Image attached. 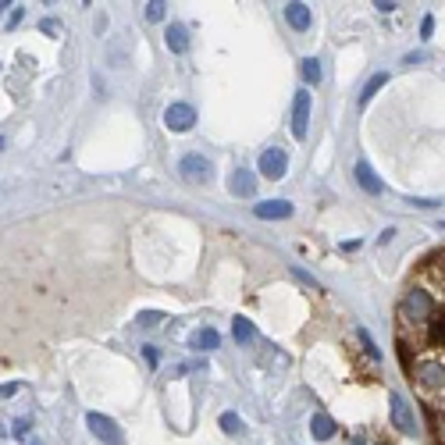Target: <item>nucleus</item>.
<instances>
[{"mask_svg":"<svg viewBox=\"0 0 445 445\" xmlns=\"http://www.w3.org/2000/svg\"><path fill=\"white\" fill-rule=\"evenodd\" d=\"M310 434H314L317 441H328V438L335 434V420H331L328 413H314V417H310Z\"/></svg>","mask_w":445,"mask_h":445,"instance_id":"f8f14e48","label":"nucleus"},{"mask_svg":"<svg viewBox=\"0 0 445 445\" xmlns=\"http://www.w3.org/2000/svg\"><path fill=\"white\" fill-rule=\"evenodd\" d=\"M232 335H236V342H243V346H246V342H253V339H257V324H253V321H246V317H236V321H232Z\"/></svg>","mask_w":445,"mask_h":445,"instance_id":"4468645a","label":"nucleus"},{"mask_svg":"<svg viewBox=\"0 0 445 445\" xmlns=\"http://www.w3.org/2000/svg\"><path fill=\"white\" fill-rule=\"evenodd\" d=\"M22 18H26V11H22V8H15V11H11V18H8V29H15Z\"/></svg>","mask_w":445,"mask_h":445,"instance_id":"b1692460","label":"nucleus"},{"mask_svg":"<svg viewBox=\"0 0 445 445\" xmlns=\"http://www.w3.org/2000/svg\"><path fill=\"white\" fill-rule=\"evenodd\" d=\"M189 346H192V349H203V353H210V349H217V346H221V335H217L214 328H199V331L189 339Z\"/></svg>","mask_w":445,"mask_h":445,"instance_id":"ddd939ff","label":"nucleus"},{"mask_svg":"<svg viewBox=\"0 0 445 445\" xmlns=\"http://www.w3.org/2000/svg\"><path fill=\"white\" fill-rule=\"evenodd\" d=\"M413 207H420V210H434L438 207V199H410Z\"/></svg>","mask_w":445,"mask_h":445,"instance_id":"393cba45","label":"nucleus"},{"mask_svg":"<svg viewBox=\"0 0 445 445\" xmlns=\"http://www.w3.org/2000/svg\"><path fill=\"white\" fill-rule=\"evenodd\" d=\"M356 335H360V342H363V353H367L370 360H381V349L374 346V339H370V331H367V328H360Z\"/></svg>","mask_w":445,"mask_h":445,"instance_id":"a211bd4d","label":"nucleus"},{"mask_svg":"<svg viewBox=\"0 0 445 445\" xmlns=\"http://www.w3.org/2000/svg\"><path fill=\"white\" fill-rule=\"evenodd\" d=\"M374 8H378L381 15H388V11H395L399 4H392V0H378V4H374Z\"/></svg>","mask_w":445,"mask_h":445,"instance_id":"a878e982","label":"nucleus"},{"mask_svg":"<svg viewBox=\"0 0 445 445\" xmlns=\"http://www.w3.org/2000/svg\"><path fill=\"white\" fill-rule=\"evenodd\" d=\"M285 22H289L296 33L310 29V8H307V4H300V0H292V4H285Z\"/></svg>","mask_w":445,"mask_h":445,"instance_id":"9d476101","label":"nucleus"},{"mask_svg":"<svg viewBox=\"0 0 445 445\" xmlns=\"http://www.w3.org/2000/svg\"><path fill=\"white\" fill-rule=\"evenodd\" d=\"M253 214L260 221H285V217H292V203L289 199H264L253 207Z\"/></svg>","mask_w":445,"mask_h":445,"instance_id":"1a4fd4ad","label":"nucleus"},{"mask_svg":"<svg viewBox=\"0 0 445 445\" xmlns=\"http://www.w3.org/2000/svg\"><path fill=\"white\" fill-rule=\"evenodd\" d=\"M178 175H182L185 182H207V178L214 175V164H210L203 153H185V157L178 160Z\"/></svg>","mask_w":445,"mask_h":445,"instance_id":"f257e3e1","label":"nucleus"},{"mask_svg":"<svg viewBox=\"0 0 445 445\" xmlns=\"http://www.w3.org/2000/svg\"><path fill=\"white\" fill-rule=\"evenodd\" d=\"M307 128H310V93H307V89H300V93H296V100H292V136H296V139H303V136H307Z\"/></svg>","mask_w":445,"mask_h":445,"instance_id":"39448f33","label":"nucleus"},{"mask_svg":"<svg viewBox=\"0 0 445 445\" xmlns=\"http://www.w3.org/2000/svg\"><path fill=\"white\" fill-rule=\"evenodd\" d=\"M300 75H303L307 86H317V82H321V61H317V57H303V61H300Z\"/></svg>","mask_w":445,"mask_h":445,"instance_id":"2eb2a0df","label":"nucleus"},{"mask_svg":"<svg viewBox=\"0 0 445 445\" xmlns=\"http://www.w3.org/2000/svg\"><path fill=\"white\" fill-rule=\"evenodd\" d=\"M431 36H434V18L424 15V18H420V40H431Z\"/></svg>","mask_w":445,"mask_h":445,"instance_id":"aec40b11","label":"nucleus"},{"mask_svg":"<svg viewBox=\"0 0 445 445\" xmlns=\"http://www.w3.org/2000/svg\"><path fill=\"white\" fill-rule=\"evenodd\" d=\"M160 321H164V314H153V310L139 314V324H143V328H153V324H160Z\"/></svg>","mask_w":445,"mask_h":445,"instance_id":"412c9836","label":"nucleus"},{"mask_svg":"<svg viewBox=\"0 0 445 445\" xmlns=\"http://www.w3.org/2000/svg\"><path fill=\"white\" fill-rule=\"evenodd\" d=\"M4 146H8V143H4V136H0V153H4Z\"/></svg>","mask_w":445,"mask_h":445,"instance_id":"7c9ffc66","label":"nucleus"},{"mask_svg":"<svg viewBox=\"0 0 445 445\" xmlns=\"http://www.w3.org/2000/svg\"><path fill=\"white\" fill-rule=\"evenodd\" d=\"M86 427H89L104 445H121V427H118L111 417H104V413H86Z\"/></svg>","mask_w":445,"mask_h":445,"instance_id":"f03ea898","label":"nucleus"},{"mask_svg":"<svg viewBox=\"0 0 445 445\" xmlns=\"http://www.w3.org/2000/svg\"><path fill=\"white\" fill-rule=\"evenodd\" d=\"M385 86H388V75H385V72L370 75V82L360 89V107H363V104H370V100H374V93H378V89H385Z\"/></svg>","mask_w":445,"mask_h":445,"instance_id":"dca6fc26","label":"nucleus"},{"mask_svg":"<svg viewBox=\"0 0 445 445\" xmlns=\"http://www.w3.org/2000/svg\"><path fill=\"white\" fill-rule=\"evenodd\" d=\"M285 171H289V157H285L282 146H271V150L260 153V175L264 178L278 182V178H285Z\"/></svg>","mask_w":445,"mask_h":445,"instance_id":"7ed1b4c3","label":"nucleus"},{"mask_svg":"<svg viewBox=\"0 0 445 445\" xmlns=\"http://www.w3.org/2000/svg\"><path fill=\"white\" fill-rule=\"evenodd\" d=\"M221 431H225V434H243V420H239V413H232V410L221 413Z\"/></svg>","mask_w":445,"mask_h":445,"instance_id":"f3484780","label":"nucleus"},{"mask_svg":"<svg viewBox=\"0 0 445 445\" xmlns=\"http://www.w3.org/2000/svg\"><path fill=\"white\" fill-rule=\"evenodd\" d=\"M29 424H33V420H15V438H22V434L29 431Z\"/></svg>","mask_w":445,"mask_h":445,"instance_id":"bb28decb","label":"nucleus"},{"mask_svg":"<svg viewBox=\"0 0 445 445\" xmlns=\"http://www.w3.org/2000/svg\"><path fill=\"white\" fill-rule=\"evenodd\" d=\"M43 33H61V26H57V22L50 18V22H43Z\"/></svg>","mask_w":445,"mask_h":445,"instance_id":"c85d7f7f","label":"nucleus"},{"mask_svg":"<svg viewBox=\"0 0 445 445\" xmlns=\"http://www.w3.org/2000/svg\"><path fill=\"white\" fill-rule=\"evenodd\" d=\"M292 275H296V278H300V282H303V285H310V289H317V282H314V278H310V275H307V271H303V268H296V271H292Z\"/></svg>","mask_w":445,"mask_h":445,"instance_id":"5701e85b","label":"nucleus"},{"mask_svg":"<svg viewBox=\"0 0 445 445\" xmlns=\"http://www.w3.org/2000/svg\"><path fill=\"white\" fill-rule=\"evenodd\" d=\"M143 356H146V363H150V367H157V363H160V353H157V346H143Z\"/></svg>","mask_w":445,"mask_h":445,"instance_id":"4be33fe9","label":"nucleus"},{"mask_svg":"<svg viewBox=\"0 0 445 445\" xmlns=\"http://www.w3.org/2000/svg\"><path fill=\"white\" fill-rule=\"evenodd\" d=\"M15 392H18L15 381H11V385H0V399H4V395H15Z\"/></svg>","mask_w":445,"mask_h":445,"instance_id":"cd10ccee","label":"nucleus"},{"mask_svg":"<svg viewBox=\"0 0 445 445\" xmlns=\"http://www.w3.org/2000/svg\"><path fill=\"white\" fill-rule=\"evenodd\" d=\"M229 192H232V196H239V199H250V196L257 192V178H253V171L236 167V171H232V178H229Z\"/></svg>","mask_w":445,"mask_h":445,"instance_id":"6e6552de","label":"nucleus"},{"mask_svg":"<svg viewBox=\"0 0 445 445\" xmlns=\"http://www.w3.org/2000/svg\"><path fill=\"white\" fill-rule=\"evenodd\" d=\"M164 11H167V4H160V0H150V4H146V22H160Z\"/></svg>","mask_w":445,"mask_h":445,"instance_id":"6ab92c4d","label":"nucleus"},{"mask_svg":"<svg viewBox=\"0 0 445 445\" xmlns=\"http://www.w3.org/2000/svg\"><path fill=\"white\" fill-rule=\"evenodd\" d=\"M164 43H167V50L171 54H185L189 50V29L185 26H167V36H164Z\"/></svg>","mask_w":445,"mask_h":445,"instance_id":"9b49d317","label":"nucleus"},{"mask_svg":"<svg viewBox=\"0 0 445 445\" xmlns=\"http://www.w3.org/2000/svg\"><path fill=\"white\" fill-rule=\"evenodd\" d=\"M353 175H356V185H360L363 192H370V196H381V192H385V182L374 175V167H370L367 160H356Z\"/></svg>","mask_w":445,"mask_h":445,"instance_id":"0eeeda50","label":"nucleus"},{"mask_svg":"<svg viewBox=\"0 0 445 445\" xmlns=\"http://www.w3.org/2000/svg\"><path fill=\"white\" fill-rule=\"evenodd\" d=\"M388 402H392V424H395V431H399V434H413V431H417V417H413L410 402H406L399 392H392Z\"/></svg>","mask_w":445,"mask_h":445,"instance_id":"20e7f679","label":"nucleus"},{"mask_svg":"<svg viewBox=\"0 0 445 445\" xmlns=\"http://www.w3.org/2000/svg\"><path fill=\"white\" fill-rule=\"evenodd\" d=\"M164 125H167L171 132H189V128L196 125V111H192L189 104H171V107L164 111Z\"/></svg>","mask_w":445,"mask_h":445,"instance_id":"423d86ee","label":"nucleus"},{"mask_svg":"<svg viewBox=\"0 0 445 445\" xmlns=\"http://www.w3.org/2000/svg\"><path fill=\"white\" fill-rule=\"evenodd\" d=\"M8 8H11V4H4V0H0V15H4V11H8Z\"/></svg>","mask_w":445,"mask_h":445,"instance_id":"c756f323","label":"nucleus"}]
</instances>
